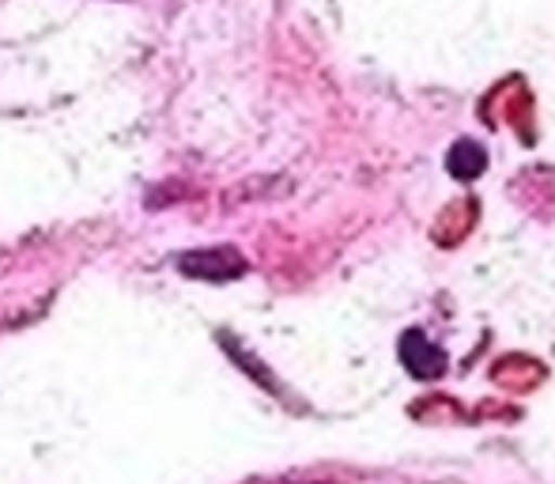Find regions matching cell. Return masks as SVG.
Listing matches in <instances>:
<instances>
[{"mask_svg": "<svg viewBox=\"0 0 555 484\" xmlns=\"http://www.w3.org/2000/svg\"><path fill=\"white\" fill-rule=\"evenodd\" d=\"M483 167H488V152H483L476 140H457L453 152L446 155V170H450L457 182H473V178H480Z\"/></svg>", "mask_w": 555, "mask_h": 484, "instance_id": "3957f363", "label": "cell"}, {"mask_svg": "<svg viewBox=\"0 0 555 484\" xmlns=\"http://www.w3.org/2000/svg\"><path fill=\"white\" fill-rule=\"evenodd\" d=\"M401 360L416 379H439L446 371V353L424 337V330H409L401 337Z\"/></svg>", "mask_w": 555, "mask_h": 484, "instance_id": "7a4b0ae2", "label": "cell"}, {"mask_svg": "<svg viewBox=\"0 0 555 484\" xmlns=\"http://www.w3.org/2000/svg\"><path fill=\"white\" fill-rule=\"evenodd\" d=\"M178 272L190 280H208V284H227L249 272V262L234 246H205L178 254Z\"/></svg>", "mask_w": 555, "mask_h": 484, "instance_id": "6da1fadb", "label": "cell"}]
</instances>
